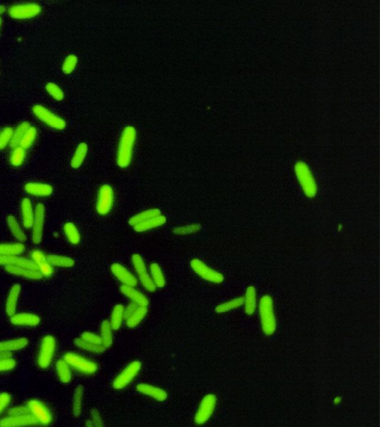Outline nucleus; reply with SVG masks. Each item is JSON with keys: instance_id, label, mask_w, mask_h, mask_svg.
Wrapping results in <instances>:
<instances>
[{"instance_id": "20e7f679", "label": "nucleus", "mask_w": 380, "mask_h": 427, "mask_svg": "<svg viewBox=\"0 0 380 427\" xmlns=\"http://www.w3.org/2000/svg\"><path fill=\"white\" fill-rule=\"evenodd\" d=\"M63 359L71 367L85 374H95L98 370V367L96 363L89 359L85 358L80 354L68 353L64 354Z\"/></svg>"}, {"instance_id": "2f4dec72", "label": "nucleus", "mask_w": 380, "mask_h": 427, "mask_svg": "<svg viewBox=\"0 0 380 427\" xmlns=\"http://www.w3.org/2000/svg\"><path fill=\"white\" fill-rule=\"evenodd\" d=\"M88 153V146L86 143H81L78 145L73 157L71 160V167L76 169L80 168L84 162Z\"/></svg>"}, {"instance_id": "a878e982", "label": "nucleus", "mask_w": 380, "mask_h": 427, "mask_svg": "<svg viewBox=\"0 0 380 427\" xmlns=\"http://www.w3.org/2000/svg\"><path fill=\"white\" fill-rule=\"evenodd\" d=\"M256 296L257 294H256V288L252 286H249L247 289L244 298L245 313L247 316H252L256 312V306H257Z\"/></svg>"}, {"instance_id": "58836bf2", "label": "nucleus", "mask_w": 380, "mask_h": 427, "mask_svg": "<svg viewBox=\"0 0 380 427\" xmlns=\"http://www.w3.org/2000/svg\"><path fill=\"white\" fill-rule=\"evenodd\" d=\"M65 235L68 241L72 245H77L80 241V234L79 230L73 223H66L63 226Z\"/></svg>"}, {"instance_id": "9b49d317", "label": "nucleus", "mask_w": 380, "mask_h": 427, "mask_svg": "<svg viewBox=\"0 0 380 427\" xmlns=\"http://www.w3.org/2000/svg\"><path fill=\"white\" fill-rule=\"evenodd\" d=\"M114 191L111 186L104 184L100 187L97 194L96 211L100 215H106L110 212L114 204Z\"/></svg>"}, {"instance_id": "f8f14e48", "label": "nucleus", "mask_w": 380, "mask_h": 427, "mask_svg": "<svg viewBox=\"0 0 380 427\" xmlns=\"http://www.w3.org/2000/svg\"><path fill=\"white\" fill-rule=\"evenodd\" d=\"M41 7L36 3H25L11 7L8 13L11 18L17 19H32L39 15Z\"/></svg>"}, {"instance_id": "b1692460", "label": "nucleus", "mask_w": 380, "mask_h": 427, "mask_svg": "<svg viewBox=\"0 0 380 427\" xmlns=\"http://www.w3.org/2000/svg\"><path fill=\"white\" fill-rule=\"evenodd\" d=\"M21 286L19 284H14L11 287L8 297H7L6 303H5V311L7 315L10 317H12L16 314L17 312V306H18V300L20 295Z\"/></svg>"}, {"instance_id": "4be33fe9", "label": "nucleus", "mask_w": 380, "mask_h": 427, "mask_svg": "<svg viewBox=\"0 0 380 427\" xmlns=\"http://www.w3.org/2000/svg\"><path fill=\"white\" fill-rule=\"evenodd\" d=\"M35 215V209L31 200L28 198L22 199L21 203V215H22V225L27 229L32 228Z\"/></svg>"}, {"instance_id": "c9c22d12", "label": "nucleus", "mask_w": 380, "mask_h": 427, "mask_svg": "<svg viewBox=\"0 0 380 427\" xmlns=\"http://www.w3.org/2000/svg\"><path fill=\"white\" fill-rule=\"evenodd\" d=\"M113 329L109 320H103L100 326V338L102 345L105 349L109 348L113 345Z\"/></svg>"}, {"instance_id": "cd10ccee", "label": "nucleus", "mask_w": 380, "mask_h": 427, "mask_svg": "<svg viewBox=\"0 0 380 427\" xmlns=\"http://www.w3.org/2000/svg\"><path fill=\"white\" fill-rule=\"evenodd\" d=\"M28 341L25 337L0 342V353L18 351L27 347Z\"/></svg>"}, {"instance_id": "c03bdc74", "label": "nucleus", "mask_w": 380, "mask_h": 427, "mask_svg": "<svg viewBox=\"0 0 380 427\" xmlns=\"http://www.w3.org/2000/svg\"><path fill=\"white\" fill-rule=\"evenodd\" d=\"M25 159V150L20 146L15 148L10 157V163L13 167H20Z\"/></svg>"}, {"instance_id": "bb28decb", "label": "nucleus", "mask_w": 380, "mask_h": 427, "mask_svg": "<svg viewBox=\"0 0 380 427\" xmlns=\"http://www.w3.org/2000/svg\"><path fill=\"white\" fill-rule=\"evenodd\" d=\"M167 222V218L164 215H158V216L154 217V218H150L144 222L140 223L134 225V229L135 232H145L149 230L153 229V228H157V227L164 225Z\"/></svg>"}, {"instance_id": "6e6552de", "label": "nucleus", "mask_w": 380, "mask_h": 427, "mask_svg": "<svg viewBox=\"0 0 380 427\" xmlns=\"http://www.w3.org/2000/svg\"><path fill=\"white\" fill-rule=\"evenodd\" d=\"M32 111H33L34 114L40 121L43 122L49 127L58 129V130H62L66 128V123L63 119L58 117L57 115L55 114L53 112L47 109L44 106H41V105H36V106H34Z\"/></svg>"}, {"instance_id": "393cba45", "label": "nucleus", "mask_w": 380, "mask_h": 427, "mask_svg": "<svg viewBox=\"0 0 380 427\" xmlns=\"http://www.w3.org/2000/svg\"><path fill=\"white\" fill-rule=\"evenodd\" d=\"M5 271L11 275L23 277L30 280H40L42 278V274L38 270L27 269V268L18 267V266H5Z\"/></svg>"}, {"instance_id": "f03ea898", "label": "nucleus", "mask_w": 380, "mask_h": 427, "mask_svg": "<svg viewBox=\"0 0 380 427\" xmlns=\"http://www.w3.org/2000/svg\"><path fill=\"white\" fill-rule=\"evenodd\" d=\"M259 316L262 330L266 335L274 334L276 330V318L275 316L273 298L270 295H264L259 305Z\"/></svg>"}, {"instance_id": "473e14b6", "label": "nucleus", "mask_w": 380, "mask_h": 427, "mask_svg": "<svg viewBox=\"0 0 380 427\" xmlns=\"http://www.w3.org/2000/svg\"><path fill=\"white\" fill-rule=\"evenodd\" d=\"M161 210L158 209V208H150V209L142 211V212L137 214L134 216L132 217L130 221H129V223L133 225V226H134L137 224L144 222V221H147V220L150 219V218L161 215Z\"/></svg>"}, {"instance_id": "de8ad7c7", "label": "nucleus", "mask_w": 380, "mask_h": 427, "mask_svg": "<svg viewBox=\"0 0 380 427\" xmlns=\"http://www.w3.org/2000/svg\"><path fill=\"white\" fill-rule=\"evenodd\" d=\"M201 226L200 224H190V225H184V226L177 227L174 229V233L176 235H185L190 234L196 233L201 230Z\"/></svg>"}, {"instance_id": "a211bd4d", "label": "nucleus", "mask_w": 380, "mask_h": 427, "mask_svg": "<svg viewBox=\"0 0 380 427\" xmlns=\"http://www.w3.org/2000/svg\"><path fill=\"white\" fill-rule=\"evenodd\" d=\"M31 257L32 260L38 266V271L42 274V276L49 278L53 275V268L43 252L39 250L33 251L31 252Z\"/></svg>"}, {"instance_id": "0eeeda50", "label": "nucleus", "mask_w": 380, "mask_h": 427, "mask_svg": "<svg viewBox=\"0 0 380 427\" xmlns=\"http://www.w3.org/2000/svg\"><path fill=\"white\" fill-rule=\"evenodd\" d=\"M217 398L216 396L213 394H208L205 395L201 401L198 410H197L196 414L195 416V424L198 425H202L208 422L214 411H215V407H216Z\"/></svg>"}, {"instance_id": "1a4fd4ad", "label": "nucleus", "mask_w": 380, "mask_h": 427, "mask_svg": "<svg viewBox=\"0 0 380 427\" xmlns=\"http://www.w3.org/2000/svg\"><path fill=\"white\" fill-rule=\"evenodd\" d=\"M142 364L138 360L130 363L124 370L115 377L113 387L115 390H123L135 378L141 369Z\"/></svg>"}, {"instance_id": "72a5a7b5", "label": "nucleus", "mask_w": 380, "mask_h": 427, "mask_svg": "<svg viewBox=\"0 0 380 427\" xmlns=\"http://www.w3.org/2000/svg\"><path fill=\"white\" fill-rule=\"evenodd\" d=\"M148 313L147 306H138L135 312L128 318L126 319V326L130 329L135 328L138 326Z\"/></svg>"}, {"instance_id": "49530a36", "label": "nucleus", "mask_w": 380, "mask_h": 427, "mask_svg": "<svg viewBox=\"0 0 380 427\" xmlns=\"http://www.w3.org/2000/svg\"><path fill=\"white\" fill-rule=\"evenodd\" d=\"M77 56L74 55H69L62 64V72L66 74H70L77 65Z\"/></svg>"}, {"instance_id": "4468645a", "label": "nucleus", "mask_w": 380, "mask_h": 427, "mask_svg": "<svg viewBox=\"0 0 380 427\" xmlns=\"http://www.w3.org/2000/svg\"><path fill=\"white\" fill-rule=\"evenodd\" d=\"M27 407L29 408L31 415L38 420L39 424L49 425L52 422L53 417L52 413L43 403L38 400H31L28 401Z\"/></svg>"}, {"instance_id": "c85d7f7f", "label": "nucleus", "mask_w": 380, "mask_h": 427, "mask_svg": "<svg viewBox=\"0 0 380 427\" xmlns=\"http://www.w3.org/2000/svg\"><path fill=\"white\" fill-rule=\"evenodd\" d=\"M7 223L11 235L15 238L16 240H18L20 242H24L27 241L26 234L24 232L15 217L9 215L7 218Z\"/></svg>"}, {"instance_id": "37998d69", "label": "nucleus", "mask_w": 380, "mask_h": 427, "mask_svg": "<svg viewBox=\"0 0 380 427\" xmlns=\"http://www.w3.org/2000/svg\"><path fill=\"white\" fill-rule=\"evenodd\" d=\"M83 398V387L81 385L78 386L74 394L73 414L75 417H79L81 415Z\"/></svg>"}, {"instance_id": "bf43d9fd", "label": "nucleus", "mask_w": 380, "mask_h": 427, "mask_svg": "<svg viewBox=\"0 0 380 427\" xmlns=\"http://www.w3.org/2000/svg\"><path fill=\"white\" fill-rule=\"evenodd\" d=\"M6 11V8L4 5H0V15H2V14L5 12Z\"/></svg>"}, {"instance_id": "7ed1b4c3", "label": "nucleus", "mask_w": 380, "mask_h": 427, "mask_svg": "<svg viewBox=\"0 0 380 427\" xmlns=\"http://www.w3.org/2000/svg\"><path fill=\"white\" fill-rule=\"evenodd\" d=\"M294 170L299 185L306 197L315 198L318 191V187L308 166L304 162H297L295 165Z\"/></svg>"}, {"instance_id": "6e6d98bb", "label": "nucleus", "mask_w": 380, "mask_h": 427, "mask_svg": "<svg viewBox=\"0 0 380 427\" xmlns=\"http://www.w3.org/2000/svg\"><path fill=\"white\" fill-rule=\"evenodd\" d=\"M91 417L92 419L91 421L93 423L94 427H103V421H102L101 416L97 409H92L91 412Z\"/></svg>"}, {"instance_id": "4c0bfd02", "label": "nucleus", "mask_w": 380, "mask_h": 427, "mask_svg": "<svg viewBox=\"0 0 380 427\" xmlns=\"http://www.w3.org/2000/svg\"><path fill=\"white\" fill-rule=\"evenodd\" d=\"M47 259L52 266L56 267L69 269L73 267L75 265V260L72 258L62 255H50L47 257Z\"/></svg>"}, {"instance_id": "aec40b11", "label": "nucleus", "mask_w": 380, "mask_h": 427, "mask_svg": "<svg viewBox=\"0 0 380 427\" xmlns=\"http://www.w3.org/2000/svg\"><path fill=\"white\" fill-rule=\"evenodd\" d=\"M136 389L139 392L150 397L155 401H164L167 400V391L159 387H154L151 384H139Z\"/></svg>"}, {"instance_id": "e2e57ef3", "label": "nucleus", "mask_w": 380, "mask_h": 427, "mask_svg": "<svg viewBox=\"0 0 380 427\" xmlns=\"http://www.w3.org/2000/svg\"><path fill=\"white\" fill-rule=\"evenodd\" d=\"M1 25H2V19L0 18V28H1Z\"/></svg>"}, {"instance_id": "423d86ee", "label": "nucleus", "mask_w": 380, "mask_h": 427, "mask_svg": "<svg viewBox=\"0 0 380 427\" xmlns=\"http://www.w3.org/2000/svg\"><path fill=\"white\" fill-rule=\"evenodd\" d=\"M192 270L203 280L213 283H221L225 280L224 275L205 264L201 260L193 259L190 262Z\"/></svg>"}, {"instance_id": "412c9836", "label": "nucleus", "mask_w": 380, "mask_h": 427, "mask_svg": "<svg viewBox=\"0 0 380 427\" xmlns=\"http://www.w3.org/2000/svg\"><path fill=\"white\" fill-rule=\"evenodd\" d=\"M53 190V187L50 184L42 183H28L25 186V191L27 194L40 198L52 195Z\"/></svg>"}, {"instance_id": "8fccbe9b", "label": "nucleus", "mask_w": 380, "mask_h": 427, "mask_svg": "<svg viewBox=\"0 0 380 427\" xmlns=\"http://www.w3.org/2000/svg\"><path fill=\"white\" fill-rule=\"evenodd\" d=\"M14 130L10 127L2 129L0 132V150H3L11 143Z\"/></svg>"}, {"instance_id": "c756f323", "label": "nucleus", "mask_w": 380, "mask_h": 427, "mask_svg": "<svg viewBox=\"0 0 380 427\" xmlns=\"http://www.w3.org/2000/svg\"><path fill=\"white\" fill-rule=\"evenodd\" d=\"M25 250V245L20 242L0 243V255L2 256L22 255Z\"/></svg>"}, {"instance_id": "6ab92c4d", "label": "nucleus", "mask_w": 380, "mask_h": 427, "mask_svg": "<svg viewBox=\"0 0 380 427\" xmlns=\"http://www.w3.org/2000/svg\"><path fill=\"white\" fill-rule=\"evenodd\" d=\"M120 290L124 296L139 306H148L150 301L147 296L133 286L123 285L120 286Z\"/></svg>"}, {"instance_id": "052dcab7", "label": "nucleus", "mask_w": 380, "mask_h": 427, "mask_svg": "<svg viewBox=\"0 0 380 427\" xmlns=\"http://www.w3.org/2000/svg\"><path fill=\"white\" fill-rule=\"evenodd\" d=\"M341 401L342 398H340V397H337V398L334 399V404H337H337H340V403H341Z\"/></svg>"}, {"instance_id": "a19ab883", "label": "nucleus", "mask_w": 380, "mask_h": 427, "mask_svg": "<svg viewBox=\"0 0 380 427\" xmlns=\"http://www.w3.org/2000/svg\"><path fill=\"white\" fill-rule=\"evenodd\" d=\"M244 304V298L242 297H236L229 301L224 302L215 308V312L219 314L228 313L231 310L238 309Z\"/></svg>"}, {"instance_id": "f704fd0d", "label": "nucleus", "mask_w": 380, "mask_h": 427, "mask_svg": "<svg viewBox=\"0 0 380 427\" xmlns=\"http://www.w3.org/2000/svg\"><path fill=\"white\" fill-rule=\"evenodd\" d=\"M124 317V306L123 305H116L113 309L111 316L110 323L113 330H118L123 324Z\"/></svg>"}, {"instance_id": "603ef678", "label": "nucleus", "mask_w": 380, "mask_h": 427, "mask_svg": "<svg viewBox=\"0 0 380 427\" xmlns=\"http://www.w3.org/2000/svg\"><path fill=\"white\" fill-rule=\"evenodd\" d=\"M16 367V360L12 357L0 360V371H7L14 370Z\"/></svg>"}, {"instance_id": "2eb2a0df", "label": "nucleus", "mask_w": 380, "mask_h": 427, "mask_svg": "<svg viewBox=\"0 0 380 427\" xmlns=\"http://www.w3.org/2000/svg\"><path fill=\"white\" fill-rule=\"evenodd\" d=\"M111 271L117 280L125 286L135 287L137 279L134 275L120 263H114L111 266Z\"/></svg>"}, {"instance_id": "39448f33", "label": "nucleus", "mask_w": 380, "mask_h": 427, "mask_svg": "<svg viewBox=\"0 0 380 427\" xmlns=\"http://www.w3.org/2000/svg\"><path fill=\"white\" fill-rule=\"evenodd\" d=\"M56 350V340L52 335H47L42 339L38 354V363L41 369L50 367Z\"/></svg>"}, {"instance_id": "a18cd8bd", "label": "nucleus", "mask_w": 380, "mask_h": 427, "mask_svg": "<svg viewBox=\"0 0 380 427\" xmlns=\"http://www.w3.org/2000/svg\"><path fill=\"white\" fill-rule=\"evenodd\" d=\"M37 134H38L37 129L35 127L31 126L27 130L22 140H21L20 144H19L20 147H22L25 150L29 149L33 144L34 142H35Z\"/></svg>"}, {"instance_id": "7c9ffc66", "label": "nucleus", "mask_w": 380, "mask_h": 427, "mask_svg": "<svg viewBox=\"0 0 380 427\" xmlns=\"http://www.w3.org/2000/svg\"><path fill=\"white\" fill-rule=\"evenodd\" d=\"M56 371L58 378L63 384L70 382L72 378L71 367L64 359L57 360L56 363Z\"/></svg>"}, {"instance_id": "9d476101", "label": "nucleus", "mask_w": 380, "mask_h": 427, "mask_svg": "<svg viewBox=\"0 0 380 427\" xmlns=\"http://www.w3.org/2000/svg\"><path fill=\"white\" fill-rule=\"evenodd\" d=\"M132 262H133V266H134V270L138 277V279L144 286V289H147L148 292H154L157 288L152 280L150 274L147 271L144 259L138 254H134L132 257Z\"/></svg>"}, {"instance_id": "13d9d810", "label": "nucleus", "mask_w": 380, "mask_h": 427, "mask_svg": "<svg viewBox=\"0 0 380 427\" xmlns=\"http://www.w3.org/2000/svg\"><path fill=\"white\" fill-rule=\"evenodd\" d=\"M12 354L11 353H0V360L2 359L10 358Z\"/></svg>"}, {"instance_id": "ddd939ff", "label": "nucleus", "mask_w": 380, "mask_h": 427, "mask_svg": "<svg viewBox=\"0 0 380 427\" xmlns=\"http://www.w3.org/2000/svg\"><path fill=\"white\" fill-rule=\"evenodd\" d=\"M45 211V205L43 204H37L35 209V220L32 225V241L37 245L42 242L43 237Z\"/></svg>"}, {"instance_id": "dca6fc26", "label": "nucleus", "mask_w": 380, "mask_h": 427, "mask_svg": "<svg viewBox=\"0 0 380 427\" xmlns=\"http://www.w3.org/2000/svg\"><path fill=\"white\" fill-rule=\"evenodd\" d=\"M38 424V420L31 415H15L11 416L9 415L6 418L0 419V427H25V426L37 425Z\"/></svg>"}, {"instance_id": "4d7b16f0", "label": "nucleus", "mask_w": 380, "mask_h": 427, "mask_svg": "<svg viewBox=\"0 0 380 427\" xmlns=\"http://www.w3.org/2000/svg\"><path fill=\"white\" fill-rule=\"evenodd\" d=\"M138 306V305L132 302V303H130V304H129L128 306H126V308L124 307L125 320H126V318H128L129 317H130V316L135 312L136 309H137Z\"/></svg>"}, {"instance_id": "ea45409f", "label": "nucleus", "mask_w": 380, "mask_h": 427, "mask_svg": "<svg viewBox=\"0 0 380 427\" xmlns=\"http://www.w3.org/2000/svg\"><path fill=\"white\" fill-rule=\"evenodd\" d=\"M30 127L31 126L28 122H24L18 126V127L15 130H14V133H13L12 139L10 143V146L11 148L15 149L19 146L21 140H22L24 135Z\"/></svg>"}, {"instance_id": "5701e85b", "label": "nucleus", "mask_w": 380, "mask_h": 427, "mask_svg": "<svg viewBox=\"0 0 380 427\" xmlns=\"http://www.w3.org/2000/svg\"><path fill=\"white\" fill-rule=\"evenodd\" d=\"M10 321L16 326H36L40 323V317L32 313H16Z\"/></svg>"}, {"instance_id": "3c124183", "label": "nucleus", "mask_w": 380, "mask_h": 427, "mask_svg": "<svg viewBox=\"0 0 380 427\" xmlns=\"http://www.w3.org/2000/svg\"><path fill=\"white\" fill-rule=\"evenodd\" d=\"M81 338L89 343H94V344L102 345L101 338L98 334H95L90 332H85L82 334Z\"/></svg>"}, {"instance_id": "09e8293b", "label": "nucleus", "mask_w": 380, "mask_h": 427, "mask_svg": "<svg viewBox=\"0 0 380 427\" xmlns=\"http://www.w3.org/2000/svg\"><path fill=\"white\" fill-rule=\"evenodd\" d=\"M47 92L57 101H61L64 98V93L62 92V89L53 83H49L45 86Z\"/></svg>"}, {"instance_id": "e433bc0d", "label": "nucleus", "mask_w": 380, "mask_h": 427, "mask_svg": "<svg viewBox=\"0 0 380 427\" xmlns=\"http://www.w3.org/2000/svg\"><path fill=\"white\" fill-rule=\"evenodd\" d=\"M150 276L156 288H164L166 285V279L164 272L159 265L153 262L150 265Z\"/></svg>"}, {"instance_id": "864d4df0", "label": "nucleus", "mask_w": 380, "mask_h": 427, "mask_svg": "<svg viewBox=\"0 0 380 427\" xmlns=\"http://www.w3.org/2000/svg\"><path fill=\"white\" fill-rule=\"evenodd\" d=\"M8 415L15 416V415H23L31 414L28 407H17L10 408L8 411Z\"/></svg>"}, {"instance_id": "f3484780", "label": "nucleus", "mask_w": 380, "mask_h": 427, "mask_svg": "<svg viewBox=\"0 0 380 427\" xmlns=\"http://www.w3.org/2000/svg\"><path fill=\"white\" fill-rule=\"evenodd\" d=\"M0 266H18V267L38 270V266L35 264V262L32 260L19 257L18 255H12V256L0 255Z\"/></svg>"}, {"instance_id": "f257e3e1", "label": "nucleus", "mask_w": 380, "mask_h": 427, "mask_svg": "<svg viewBox=\"0 0 380 427\" xmlns=\"http://www.w3.org/2000/svg\"><path fill=\"white\" fill-rule=\"evenodd\" d=\"M136 137L137 132L133 126H126L122 131L117 157V165L120 168H127L131 164Z\"/></svg>"}, {"instance_id": "5fc2aeb1", "label": "nucleus", "mask_w": 380, "mask_h": 427, "mask_svg": "<svg viewBox=\"0 0 380 427\" xmlns=\"http://www.w3.org/2000/svg\"><path fill=\"white\" fill-rule=\"evenodd\" d=\"M11 400V395L8 393L2 392L0 394V414L8 407Z\"/></svg>"}, {"instance_id": "79ce46f5", "label": "nucleus", "mask_w": 380, "mask_h": 427, "mask_svg": "<svg viewBox=\"0 0 380 427\" xmlns=\"http://www.w3.org/2000/svg\"><path fill=\"white\" fill-rule=\"evenodd\" d=\"M75 344L76 347H79L85 351L89 352L92 353H102L105 351L106 349L104 348L103 345L94 344V343H89L86 340L80 338H76L75 340Z\"/></svg>"}, {"instance_id": "680f3d73", "label": "nucleus", "mask_w": 380, "mask_h": 427, "mask_svg": "<svg viewBox=\"0 0 380 427\" xmlns=\"http://www.w3.org/2000/svg\"><path fill=\"white\" fill-rule=\"evenodd\" d=\"M86 427H94L93 423L91 421H87V422L86 423Z\"/></svg>"}]
</instances>
